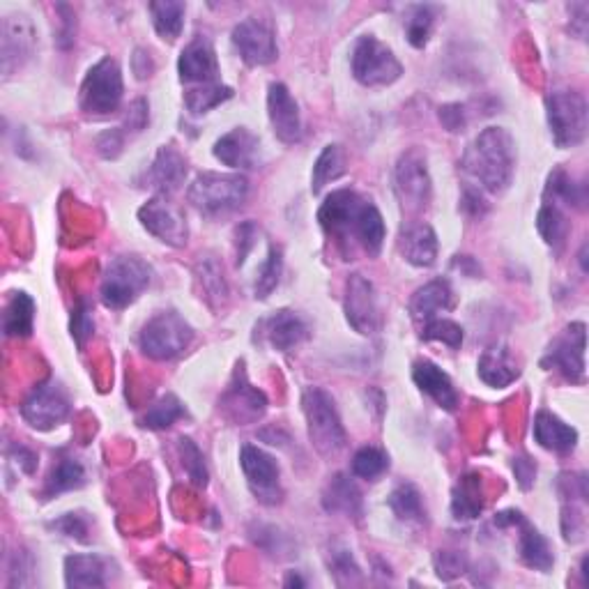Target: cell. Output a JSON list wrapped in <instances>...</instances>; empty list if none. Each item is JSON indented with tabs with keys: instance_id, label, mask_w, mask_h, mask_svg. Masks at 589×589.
<instances>
[{
	"instance_id": "680465c9",
	"label": "cell",
	"mask_w": 589,
	"mask_h": 589,
	"mask_svg": "<svg viewBox=\"0 0 589 589\" xmlns=\"http://www.w3.org/2000/svg\"><path fill=\"white\" fill-rule=\"evenodd\" d=\"M438 116H440V122H442V125H445L447 132H451V134L461 132V129L465 127V109H463L461 104H445V106H440Z\"/></svg>"
},
{
	"instance_id": "7bdbcfd3",
	"label": "cell",
	"mask_w": 589,
	"mask_h": 589,
	"mask_svg": "<svg viewBox=\"0 0 589 589\" xmlns=\"http://www.w3.org/2000/svg\"><path fill=\"white\" fill-rule=\"evenodd\" d=\"M233 97V88L221 86V83H212V86L201 88H189L185 93V106L194 116H203V113L212 111L214 106L224 104L226 99Z\"/></svg>"
},
{
	"instance_id": "d6986e66",
	"label": "cell",
	"mask_w": 589,
	"mask_h": 589,
	"mask_svg": "<svg viewBox=\"0 0 589 589\" xmlns=\"http://www.w3.org/2000/svg\"><path fill=\"white\" fill-rule=\"evenodd\" d=\"M180 81L189 88H201L219 83V60L212 42L205 35H196L180 53L178 60Z\"/></svg>"
},
{
	"instance_id": "d590c367",
	"label": "cell",
	"mask_w": 589,
	"mask_h": 589,
	"mask_svg": "<svg viewBox=\"0 0 589 589\" xmlns=\"http://www.w3.org/2000/svg\"><path fill=\"white\" fill-rule=\"evenodd\" d=\"M537 228L548 247H553L557 251L564 247L566 237H569V231H571L564 208L553 201H546L541 205V210L537 214Z\"/></svg>"
},
{
	"instance_id": "d6a6232c",
	"label": "cell",
	"mask_w": 589,
	"mask_h": 589,
	"mask_svg": "<svg viewBox=\"0 0 589 589\" xmlns=\"http://www.w3.org/2000/svg\"><path fill=\"white\" fill-rule=\"evenodd\" d=\"M546 201H553L562 208H576L583 210L587 203V187L583 182H576L569 173L557 168L550 173L548 185H546Z\"/></svg>"
},
{
	"instance_id": "f35d334b",
	"label": "cell",
	"mask_w": 589,
	"mask_h": 589,
	"mask_svg": "<svg viewBox=\"0 0 589 589\" xmlns=\"http://www.w3.org/2000/svg\"><path fill=\"white\" fill-rule=\"evenodd\" d=\"M35 320V302L26 293H14L5 309L3 330L7 336H30Z\"/></svg>"
},
{
	"instance_id": "74e56055",
	"label": "cell",
	"mask_w": 589,
	"mask_h": 589,
	"mask_svg": "<svg viewBox=\"0 0 589 589\" xmlns=\"http://www.w3.org/2000/svg\"><path fill=\"white\" fill-rule=\"evenodd\" d=\"M343 173H346V152H343L341 145H327V148L320 152L316 164H313V173H311L313 194H318V191L325 185H330V182L339 180Z\"/></svg>"
},
{
	"instance_id": "ffe728a7",
	"label": "cell",
	"mask_w": 589,
	"mask_h": 589,
	"mask_svg": "<svg viewBox=\"0 0 589 589\" xmlns=\"http://www.w3.org/2000/svg\"><path fill=\"white\" fill-rule=\"evenodd\" d=\"M267 116L277 139L286 145H295L302 139L300 106L283 83H272L267 93Z\"/></svg>"
},
{
	"instance_id": "603a6c76",
	"label": "cell",
	"mask_w": 589,
	"mask_h": 589,
	"mask_svg": "<svg viewBox=\"0 0 589 589\" xmlns=\"http://www.w3.org/2000/svg\"><path fill=\"white\" fill-rule=\"evenodd\" d=\"M265 336L272 348L290 353L309 339V325L297 311L281 309L265 320Z\"/></svg>"
},
{
	"instance_id": "5b68a950",
	"label": "cell",
	"mask_w": 589,
	"mask_h": 589,
	"mask_svg": "<svg viewBox=\"0 0 589 589\" xmlns=\"http://www.w3.org/2000/svg\"><path fill=\"white\" fill-rule=\"evenodd\" d=\"M152 281V267L139 256H118L106 267L102 279L104 307L120 311L134 304Z\"/></svg>"
},
{
	"instance_id": "7402d4cb",
	"label": "cell",
	"mask_w": 589,
	"mask_h": 589,
	"mask_svg": "<svg viewBox=\"0 0 589 589\" xmlns=\"http://www.w3.org/2000/svg\"><path fill=\"white\" fill-rule=\"evenodd\" d=\"M454 290H451L447 279H435L431 283H426L412 295L410 300V313L412 320L417 325H426L431 320L440 318L442 313H447L454 309Z\"/></svg>"
},
{
	"instance_id": "d4e9b609",
	"label": "cell",
	"mask_w": 589,
	"mask_h": 589,
	"mask_svg": "<svg viewBox=\"0 0 589 589\" xmlns=\"http://www.w3.org/2000/svg\"><path fill=\"white\" fill-rule=\"evenodd\" d=\"M532 435L539 447L555 454H571L578 445V431L548 410H539L532 424Z\"/></svg>"
},
{
	"instance_id": "6da1fadb",
	"label": "cell",
	"mask_w": 589,
	"mask_h": 589,
	"mask_svg": "<svg viewBox=\"0 0 589 589\" xmlns=\"http://www.w3.org/2000/svg\"><path fill=\"white\" fill-rule=\"evenodd\" d=\"M318 221L346 260H353L357 251L376 258L385 244V219L376 203L355 189L332 191L320 205Z\"/></svg>"
},
{
	"instance_id": "9c48e42d",
	"label": "cell",
	"mask_w": 589,
	"mask_h": 589,
	"mask_svg": "<svg viewBox=\"0 0 589 589\" xmlns=\"http://www.w3.org/2000/svg\"><path fill=\"white\" fill-rule=\"evenodd\" d=\"M353 74L366 88L392 86L394 81L401 79L403 65L387 44H382L373 35H364L355 42L353 49Z\"/></svg>"
},
{
	"instance_id": "c3c4849f",
	"label": "cell",
	"mask_w": 589,
	"mask_h": 589,
	"mask_svg": "<svg viewBox=\"0 0 589 589\" xmlns=\"http://www.w3.org/2000/svg\"><path fill=\"white\" fill-rule=\"evenodd\" d=\"M422 336L426 341H440L449 348H461L463 327L449 318H435L422 327Z\"/></svg>"
},
{
	"instance_id": "f907efd6",
	"label": "cell",
	"mask_w": 589,
	"mask_h": 589,
	"mask_svg": "<svg viewBox=\"0 0 589 589\" xmlns=\"http://www.w3.org/2000/svg\"><path fill=\"white\" fill-rule=\"evenodd\" d=\"M435 571L442 580H454L468 571V557L461 550H440L435 555Z\"/></svg>"
},
{
	"instance_id": "b9f144b4",
	"label": "cell",
	"mask_w": 589,
	"mask_h": 589,
	"mask_svg": "<svg viewBox=\"0 0 589 589\" xmlns=\"http://www.w3.org/2000/svg\"><path fill=\"white\" fill-rule=\"evenodd\" d=\"M182 417H187L185 405H182L178 396L166 394L152 405L148 412H145V417L141 419V426L150 428V431H164V428H171Z\"/></svg>"
},
{
	"instance_id": "816d5d0a",
	"label": "cell",
	"mask_w": 589,
	"mask_h": 589,
	"mask_svg": "<svg viewBox=\"0 0 589 589\" xmlns=\"http://www.w3.org/2000/svg\"><path fill=\"white\" fill-rule=\"evenodd\" d=\"M260 235V228L251 221H244L242 226H237L235 231V256H237V267H242L247 263V256L254 251L256 240Z\"/></svg>"
},
{
	"instance_id": "60d3db41",
	"label": "cell",
	"mask_w": 589,
	"mask_h": 589,
	"mask_svg": "<svg viewBox=\"0 0 589 589\" xmlns=\"http://www.w3.org/2000/svg\"><path fill=\"white\" fill-rule=\"evenodd\" d=\"M435 14H438V7L433 5L408 7V14H405V35H408V42L415 49H424L428 44V37H431L435 24Z\"/></svg>"
},
{
	"instance_id": "9a60e30c",
	"label": "cell",
	"mask_w": 589,
	"mask_h": 589,
	"mask_svg": "<svg viewBox=\"0 0 589 589\" xmlns=\"http://www.w3.org/2000/svg\"><path fill=\"white\" fill-rule=\"evenodd\" d=\"M233 47L249 67L270 65L279 58L277 35L272 26L258 17H249L233 28Z\"/></svg>"
},
{
	"instance_id": "5bb4252c",
	"label": "cell",
	"mask_w": 589,
	"mask_h": 589,
	"mask_svg": "<svg viewBox=\"0 0 589 589\" xmlns=\"http://www.w3.org/2000/svg\"><path fill=\"white\" fill-rule=\"evenodd\" d=\"M585 323H571L562 336H557L548 355L543 357V366L557 369L566 380L583 385L585 382V348H587Z\"/></svg>"
},
{
	"instance_id": "cb8c5ba5",
	"label": "cell",
	"mask_w": 589,
	"mask_h": 589,
	"mask_svg": "<svg viewBox=\"0 0 589 589\" xmlns=\"http://www.w3.org/2000/svg\"><path fill=\"white\" fill-rule=\"evenodd\" d=\"M401 256L415 267H431L438 260V235L424 221L403 226L399 235Z\"/></svg>"
},
{
	"instance_id": "836d02e7",
	"label": "cell",
	"mask_w": 589,
	"mask_h": 589,
	"mask_svg": "<svg viewBox=\"0 0 589 589\" xmlns=\"http://www.w3.org/2000/svg\"><path fill=\"white\" fill-rule=\"evenodd\" d=\"M185 12V3H178V0H157V3H150L152 24H155V30L162 40H178L182 28H185Z\"/></svg>"
},
{
	"instance_id": "91938a15",
	"label": "cell",
	"mask_w": 589,
	"mask_h": 589,
	"mask_svg": "<svg viewBox=\"0 0 589 589\" xmlns=\"http://www.w3.org/2000/svg\"><path fill=\"white\" fill-rule=\"evenodd\" d=\"M514 472L520 488H530L534 484V477H537V465H534L532 458L527 456H518L514 458Z\"/></svg>"
},
{
	"instance_id": "94428289",
	"label": "cell",
	"mask_w": 589,
	"mask_h": 589,
	"mask_svg": "<svg viewBox=\"0 0 589 589\" xmlns=\"http://www.w3.org/2000/svg\"><path fill=\"white\" fill-rule=\"evenodd\" d=\"M132 70L136 74V79H148L155 72V63H152L150 53L145 49H136L134 58H132Z\"/></svg>"
},
{
	"instance_id": "ac0fdd59",
	"label": "cell",
	"mask_w": 589,
	"mask_h": 589,
	"mask_svg": "<svg viewBox=\"0 0 589 589\" xmlns=\"http://www.w3.org/2000/svg\"><path fill=\"white\" fill-rule=\"evenodd\" d=\"M139 221L148 233L157 240H162L168 247H185L189 237V226L185 214H182L171 201L157 196L143 205L139 210Z\"/></svg>"
},
{
	"instance_id": "3957f363",
	"label": "cell",
	"mask_w": 589,
	"mask_h": 589,
	"mask_svg": "<svg viewBox=\"0 0 589 589\" xmlns=\"http://www.w3.org/2000/svg\"><path fill=\"white\" fill-rule=\"evenodd\" d=\"M249 196V180L244 175L201 173L187 191L189 203L205 217H226L240 210Z\"/></svg>"
},
{
	"instance_id": "2e32d148",
	"label": "cell",
	"mask_w": 589,
	"mask_h": 589,
	"mask_svg": "<svg viewBox=\"0 0 589 589\" xmlns=\"http://www.w3.org/2000/svg\"><path fill=\"white\" fill-rule=\"evenodd\" d=\"M343 309H346L348 325L362 336H373L380 330L382 318L376 286L366 277H362V274H353V277L348 279Z\"/></svg>"
},
{
	"instance_id": "f5cc1de1",
	"label": "cell",
	"mask_w": 589,
	"mask_h": 589,
	"mask_svg": "<svg viewBox=\"0 0 589 589\" xmlns=\"http://www.w3.org/2000/svg\"><path fill=\"white\" fill-rule=\"evenodd\" d=\"M51 527H53V530H58L60 534H65V537H70V539H76V541H81V543L88 541L90 525H88L86 516H81V514H65V516H60L56 520V523H51Z\"/></svg>"
},
{
	"instance_id": "e7e4bbea",
	"label": "cell",
	"mask_w": 589,
	"mask_h": 589,
	"mask_svg": "<svg viewBox=\"0 0 589 589\" xmlns=\"http://www.w3.org/2000/svg\"><path fill=\"white\" fill-rule=\"evenodd\" d=\"M286 585L290 587V585H300V587H304V580L300 578V576H295V573H290V576L286 578Z\"/></svg>"
},
{
	"instance_id": "277c9868",
	"label": "cell",
	"mask_w": 589,
	"mask_h": 589,
	"mask_svg": "<svg viewBox=\"0 0 589 589\" xmlns=\"http://www.w3.org/2000/svg\"><path fill=\"white\" fill-rule=\"evenodd\" d=\"M302 408L307 417L309 440L318 454L332 458L343 451L348 438L332 396L320 387H309L302 396Z\"/></svg>"
},
{
	"instance_id": "f6af8a7d",
	"label": "cell",
	"mask_w": 589,
	"mask_h": 589,
	"mask_svg": "<svg viewBox=\"0 0 589 589\" xmlns=\"http://www.w3.org/2000/svg\"><path fill=\"white\" fill-rule=\"evenodd\" d=\"M281 270H283V258H281V249L277 244H272L270 254H267L265 263L260 265V272L254 283V295L256 300H267L272 295V290L279 286L281 279Z\"/></svg>"
},
{
	"instance_id": "ab89813d",
	"label": "cell",
	"mask_w": 589,
	"mask_h": 589,
	"mask_svg": "<svg viewBox=\"0 0 589 589\" xmlns=\"http://www.w3.org/2000/svg\"><path fill=\"white\" fill-rule=\"evenodd\" d=\"M83 484H86V468H83L81 461H76V458H63V461L53 468L47 488H44V495L56 497L60 493L81 488Z\"/></svg>"
},
{
	"instance_id": "484cf974",
	"label": "cell",
	"mask_w": 589,
	"mask_h": 589,
	"mask_svg": "<svg viewBox=\"0 0 589 589\" xmlns=\"http://www.w3.org/2000/svg\"><path fill=\"white\" fill-rule=\"evenodd\" d=\"M412 380H415V385L422 389L426 396H431L442 410L451 412L458 408V392L454 382H451V378L438 364L426 362V359L424 362H417L415 369H412Z\"/></svg>"
},
{
	"instance_id": "681fc988",
	"label": "cell",
	"mask_w": 589,
	"mask_h": 589,
	"mask_svg": "<svg viewBox=\"0 0 589 589\" xmlns=\"http://www.w3.org/2000/svg\"><path fill=\"white\" fill-rule=\"evenodd\" d=\"M180 454L185 458V468L191 481H194L196 486L208 484V468H205V458L201 454V449H198L189 438H180Z\"/></svg>"
},
{
	"instance_id": "f546056e",
	"label": "cell",
	"mask_w": 589,
	"mask_h": 589,
	"mask_svg": "<svg viewBox=\"0 0 589 589\" xmlns=\"http://www.w3.org/2000/svg\"><path fill=\"white\" fill-rule=\"evenodd\" d=\"M520 530V537H518V553H520V560H523L525 566H530L534 571H550L555 564V557H553V550H550L548 541L543 534L537 530V527L530 525L525 520V516L520 518V523L516 525Z\"/></svg>"
},
{
	"instance_id": "30bf717a",
	"label": "cell",
	"mask_w": 589,
	"mask_h": 589,
	"mask_svg": "<svg viewBox=\"0 0 589 589\" xmlns=\"http://www.w3.org/2000/svg\"><path fill=\"white\" fill-rule=\"evenodd\" d=\"M396 194L405 210L419 212L431 203V175H428L426 155L422 150H408L401 155L394 173Z\"/></svg>"
},
{
	"instance_id": "03108f58",
	"label": "cell",
	"mask_w": 589,
	"mask_h": 589,
	"mask_svg": "<svg viewBox=\"0 0 589 589\" xmlns=\"http://www.w3.org/2000/svg\"><path fill=\"white\" fill-rule=\"evenodd\" d=\"M580 267H583V272H587V244H583V251H580Z\"/></svg>"
},
{
	"instance_id": "6f0895ef",
	"label": "cell",
	"mask_w": 589,
	"mask_h": 589,
	"mask_svg": "<svg viewBox=\"0 0 589 589\" xmlns=\"http://www.w3.org/2000/svg\"><path fill=\"white\" fill-rule=\"evenodd\" d=\"M148 125V104L143 99H136V102L129 106V113L125 118V125H122V132L125 134H139Z\"/></svg>"
},
{
	"instance_id": "ee69618b",
	"label": "cell",
	"mask_w": 589,
	"mask_h": 589,
	"mask_svg": "<svg viewBox=\"0 0 589 589\" xmlns=\"http://www.w3.org/2000/svg\"><path fill=\"white\" fill-rule=\"evenodd\" d=\"M389 470V456L378 447H362L353 456L355 477L366 481H378Z\"/></svg>"
},
{
	"instance_id": "8992f818",
	"label": "cell",
	"mask_w": 589,
	"mask_h": 589,
	"mask_svg": "<svg viewBox=\"0 0 589 589\" xmlns=\"http://www.w3.org/2000/svg\"><path fill=\"white\" fill-rule=\"evenodd\" d=\"M194 341V330L180 313L162 311L152 316L143 325L139 343L141 350L150 359L157 362H168V359L180 357Z\"/></svg>"
},
{
	"instance_id": "44dd1931",
	"label": "cell",
	"mask_w": 589,
	"mask_h": 589,
	"mask_svg": "<svg viewBox=\"0 0 589 589\" xmlns=\"http://www.w3.org/2000/svg\"><path fill=\"white\" fill-rule=\"evenodd\" d=\"M260 141L247 127H237L214 143V157L228 168H256Z\"/></svg>"
},
{
	"instance_id": "e575fe53",
	"label": "cell",
	"mask_w": 589,
	"mask_h": 589,
	"mask_svg": "<svg viewBox=\"0 0 589 589\" xmlns=\"http://www.w3.org/2000/svg\"><path fill=\"white\" fill-rule=\"evenodd\" d=\"M451 511L458 520H472L484 511V497H481V477L468 474L458 481L451 497Z\"/></svg>"
},
{
	"instance_id": "4fadbf2b",
	"label": "cell",
	"mask_w": 589,
	"mask_h": 589,
	"mask_svg": "<svg viewBox=\"0 0 589 589\" xmlns=\"http://www.w3.org/2000/svg\"><path fill=\"white\" fill-rule=\"evenodd\" d=\"M21 415L37 431H51L70 415V396L56 380L42 382L21 405Z\"/></svg>"
},
{
	"instance_id": "6125c7cd",
	"label": "cell",
	"mask_w": 589,
	"mask_h": 589,
	"mask_svg": "<svg viewBox=\"0 0 589 589\" xmlns=\"http://www.w3.org/2000/svg\"><path fill=\"white\" fill-rule=\"evenodd\" d=\"M463 208L468 210L472 217H481L488 210V203L481 196V189H465L463 196Z\"/></svg>"
},
{
	"instance_id": "8fae6325",
	"label": "cell",
	"mask_w": 589,
	"mask_h": 589,
	"mask_svg": "<svg viewBox=\"0 0 589 589\" xmlns=\"http://www.w3.org/2000/svg\"><path fill=\"white\" fill-rule=\"evenodd\" d=\"M240 465L251 493H254L258 502L267 504V507H274V504L281 502V470L279 463L267 451L254 445H244L240 449Z\"/></svg>"
},
{
	"instance_id": "1f68e13d",
	"label": "cell",
	"mask_w": 589,
	"mask_h": 589,
	"mask_svg": "<svg viewBox=\"0 0 589 589\" xmlns=\"http://www.w3.org/2000/svg\"><path fill=\"white\" fill-rule=\"evenodd\" d=\"M196 281L201 286L205 302L212 309L224 307L228 300V283L224 279V265L214 256H201L196 263Z\"/></svg>"
},
{
	"instance_id": "4316f807",
	"label": "cell",
	"mask_w": 589,
	"mask_h": 589,
	"mask_svg": "<svg viewBox=\"0 0 589 589\" xmlns=\"http://www.w3.org/2000/svg\"><path fill=\"white\" fill-rule=\"evenodd\" d=\"M187 178V157L180 150H175L173 145H164L159 148L155 162H152L148 171L150 187H155L164 194L180 189L185 185Z\"/></svg>"
},
{
	"instance_id": "be15d7a7",
	"label": "cell",
	"mask_w": 589,
	"mask_h": 589,
	"mask_svg": "<svg viewBox=\"0 0 589 589\" xmlns=\"http://www.w3.org/2000/svg\"><path fill=\"white\" fill-rule=\"evenodd\" d=\"M10 456L17 458V461H14V463H17L19 468L24 470V472H28V474L35 472V468H37V456L30 449L21 447V445L19 447H12L10 449Z\"/></svg>"
},
{
	"instance_id": "11a10c76",
	"label": "cell",
	"mask_w": 589,
	"mask_h": 589,
	"mask_svg": "<svg viewBox=\"0 0 589 589\" xmlns=\"http://www.w3.org/2000/svg\"><path fill=\"white\" fill-rule=\"evenodd\" d=\"M125 141H127V134L122 132V127L109 129V132H104L97 139V152L104 159H118L122 148H125Z\"/></svg>"
},
{
	"instance_id": "9f6ffc18",
	"label": "cell",
	"mask_w": 589,
	"mask_h": 589,
	"mask_svg": "<svg viewBox=\"0 0 589 589\" xmlns=\"http://www.w3.org/2000/svg\"><path fill=\"white\" fill-rule=\"evenodd\" d=\"M60 17V30H58V47L70 49L76 40V14L70 5H58Z\"/></svg>"
},
{
	"instance_id": "e0dca14e",
	"label": "cell",
	"mask_w": 589,
	"mask_h": 589,
	"mask_svg": "<svg viewBox=\"0 0 589 589\" xmlns=\"http://www.w3.org/2000/svg\"><path fill=\"white\" fill-rule=\"evenodd\" d=\"M35 26L24 14H7L0 26V65L10 76L24 67L35 51Z\"/></svg>"
},
{
	"instance_id": "4dcf8cb0",
	"label": "cell",
	"mask_w": 589,
	"mask_h": 589,
	"mask_svg": "<svg viewBox=\"0 0 589 589\" xmlns=\"http://www.w3.org/2000/svg\"><path fill=\"white\" fill-rule=\"evenodd\" d=\"M109 562L99 555H70L65 560L67 587H104Z\"/></svg>"
},
{
	"instance_id": "7a4b0ae2",
	"label": "cell",
	"mask_w": 589,
	"mask_h": 589,
	"mask_svg": "<svg viewBox=\"0 0 589 589\" xmlns=\"http://www.w3.org/2000/svg\"><path fill=\"white\" fill-rule=\"evenodd\" d=\"M463 171L486 194L507 191L516 171V143L504 127H486L463 157Z\"/></svg>"
},
{
	"instance_id": "52a82bcc",
	"label": "cell",
	"mask_w": 589,
	"mask_h": 589,
	"mask_svg": "<svg viewBox=\"0 0 589 589\" xmlns=\"http://www.w3.org/2000/svg\"><path fill=\"white\" fill-rule=\"evenodd\" d=\"M122 93H125V86H122L120 65L111 56H106L90 67L86 79H83L81 111L93 118L111 116L120 109Z\"/></svg>"
},
{
	"instance_id": "7dc6e473",
	"label": "cell",
	"mask_w": 589,
	"mask_h": 589,
	"mask_svg": "<svg viewBox=\"0 0 589 589\" xmlns=\"http://www.w3.org/2000/svg\"><path fill=\"white\" fill-rule=\"evenodd\" d=\"M587 518H585V502L564 500L562 507V534L569 543H578L585 539Z\"/></svg>"
},
{
	"instance_id": "ba28073f",
	"label": "cell",
	"mask_w": 589,
	"mask_h": 589,
	"mask_svg": "<svg viewBox=\"0 0 589 589\" xmlns=\"http://www.w3.org/2000/svg\"><path fill=\"white\" fill-rule=\"evenodd\" d=\"M548 125L560 148H576L587 139V102L573 90H555L546 99Z\"/></svg>"
},
{
	"instance_id": "f1b7e54d",
	"label": "cell",
	"mask_w": 589,
	"mask_h": 589,
	"mask_svg": "<svg viewBox=\"0 0 589 589\" xmlns=\"http://www.w3.org/2000/svg\"><path fill=\"white\" fill-rule=\"evenodd\" d=\"M323 507L330 514H343L359 520L364 514L362 491H359L355 481L346 477V474H334L323 491Z\"/></svg>"
},
{
	"instance_id": "db71d44e",
	"label": "cell",
	"mask_w": 589,
	"mask_h": 589,
	"mask_svg": "<svg viewBox=\"0 0 589 589\" xmlns=\"http://www.w3.org/2000/svg\"><path fill=\"white\" fill-rule=\"evenodd\" d=\"M95 332V323H93V316H90V309L86 302H81L79 307L74 309V316H72V336L74 341L79 343V348L86 346V341L93 336Z\"/></svg>"
},
{
	"instance_id": "8d00e7d4",
	"label": "cell",
	"mask_w": 589,
	"mask_h": 589,
	"mask_svg": "<svg viewBox=\"0 0 589 589\" xmlns=\"http://www.w3.org/2000/svg\"><path fill=\"white\" fill-rule=\"evenodd\" d=\"M389 509L394 511V516L399 518L401 523H408V525L426 523V507H424L422 493H419L412 484H401L399 488H394L392 495H389Z\"/></svg>"
},
{
	"instance_id": "bcb514c9",
	"label": "cell",
	"mask_w": 589,
	"mask_h": 589,
	"mask_svg": "<svg viewBox=\"0 0 589 589\" xmlns=\"http://www.w3.org/2000/svg\"><path fill=\"white\" fill-rule=\"evenodd\" d=\"M330 571L334 573L336 583L339 585H357L362 583V571L355 562L353 553L343 546H332L330 550Z\"/></svg>"
},
{
	"instance_id": "7c38bea8",
	"label": "cell",
	"mask_w": 589,
	"mask_h": 589,
	"mask_svg": "<svg viewBox=\"0 0 589 589\" xmlns=\"http://www.w3.org/2000/svg\"><path fill=\"white\" fill-rule=\"evenodd\" d=\"M219 410L228 422L237 426L256 424L267 410V396L254 387L244 373V366H237L231 387L219 399Z\"/></svg>"
},
{
	"instance_id": "83f0119b",
	"label": "cell",
	"mask_w": 589,
	"mask_h": 589,
	"mask_svg": "<svg viewBox=\"0 0 589 589\" xmlns=\"http://www.w3.org/2000/svg\"><path fill=\"white\" fill-rule=\"evenodd\" d=\"M479 378L486 382L488 387H509L511 382L518 380L520 369L516 357L511 355V350L507 346H491L484 350V355L479 357L477 364Z\"/></svg>"
}]
</instances>
